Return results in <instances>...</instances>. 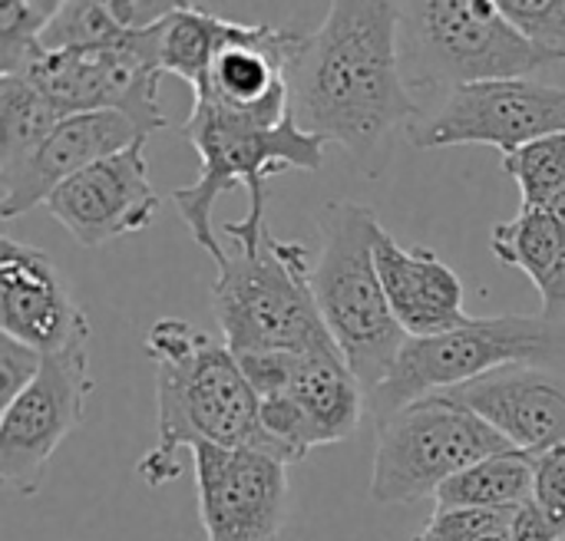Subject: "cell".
<instances>
[{"label": "cell", "instance_id": "1", "mask_svg": "<svg viewBox=\"0 0 565 541\" xmlns=\"http://www.w3.org/2000/svg\"><path fill=\"white\" fill-rule=\"evenodd\" d=\"M424 116L401 66V3L338 0L291 66V119L381 175L397 132Z\"/></svg>", "mask_w": 565, "mask_h": 541}, {"label": "cell", "instance_id": "2", "mask_svg": "<svg viewBox=\"0 0 565 541\" xmlns=\"http://www.w3.org/2000/svg\"><path fill=\"white\" fill-rule=\"evenodd\" d=\"M156 364V433L159 443L139 463L149 489L182 473V450H258L262 400L245 380L225 340L179 317H159L146 334Z\"/></svg>", "mask_w": 565, "mask_h": 541}, {"label": "cell", "instance_id": "3", "mask_svg": "<svg viewBox=\"0 0 565 541\" xmlns=\"http://www.w3.org/2000/svg\"><path fill=\"white\" fill-rule=\"evenodd\" d=\"M182 136L199 152V178L192 185L175 188L172 202L195 245L212 255L215 268L228 258V248L218 245L212 231V212L218 195L232 192L235 185H245L248 212L242 221H228L225 235L238 248H258L268 231L265 182L288 169L318 172L324 165V142L298 129L295 119L281 126H258L245 119H228L192 102V112L182 122Z\"/></svg>", "mask_w": 565, "mask_h": 541}, {"label": "cell", "instance_id": "4", "mask_svg": "<svg viewBox=\"0 0 565 541\" xmlns=\"http://www.w3.org/2000/svg\"><path fill=\"white\" fill-rule=\"evenodd\" d=\"M381 231L374 208L361 202H328L318 215L321 245L311 264V291L321 321L364 393H374L394 374L411 340L377 274L374 245Z\"/></svg>", "mask_w": 565, "mask_h": 541}, {"label": "cell", "instance_id": "5", "mask_svg": "<svg viewBox=\"0 0 565 541\" xmlns=\"http://www.w3.org/2000/svg\"><path fill=\"white\" fill-rule=\"evenodd\" d=\"M311 251L265 231L258 248H228L212 281V314L225 347L245 354H308L338 347L311 291Z\"/></svg>", "mask_w": 565, "mask_h": 541}, {"label": "cell", "instance_id": "6", "mask_svg": "<svg viewBox=\"0 0 565 541\" xmlns=\"http://www.w3.org/2000/svg\"><path fill=\"white\" fill-rule=\"evenodd\" d=\"M553 63L559 59L536 46L497 0L401 3V66L411 93L526 79Z\"/></svg>", "mask_w": 565, "mask_h": 541}, {"label": "cell", "instance_id": "7", "mask_svg": "<svg viewBox=\"0 0 565 541\" xmlns=\"http://www.w3.org/2000/svg\"><path fill=\"white\" fill-rule=\"evenodd\" d=\"M507 367H565V314L473 317L454 334L407 340L394 374L367 393L374 423L397 410Z\"/></svg>", "mask_w": 565, "mask_h": 541}, {"label": "cell", "instance_id": "8", "mask_svg": "<svg viewBox=\"0 0 565 541\" xmlns=\"http://www.w3.org/2000/svg\"><path fill=\"white\" fill-rule=\"evenodd\" d=\"M374 426L371 499L381 506L437 499L454 476L513 450L487 420L444 393L424 397Z\"/></svg>", "mask_w": 565, "mask_h": 541}, {"label": "cell", "instance_id": "9", "mask_svg": "<svg viewBox=\"0 0 565 541\" xmlns=\"http://www.w3.org/2000/svg\"><path fill=\"white\" fill-rule=\"evenodd\" d=\"M152 26L129 30L113 46L43 53L26 79L40 86L66 119L83 112H122L149 139L166 129Z\"/></svg>", "mask_w": 565, "mask_h": 541}, {"label": "cell", "instance_id": "10", "mask_svg": "<svg viewBox=\"0 0 565 541\" xmlns=\"http://www.w3.org/2000/svg\"><path fill=\"white\" fill-rule=\"evenodd\" d=\"M565 132V86L543 79H493L460 86L444 102L411 126L417 149L493 145L503 155Z\"/></svg>", "mask_w": 565, "mask_h": 541}, {"label": "cell", "instance_id": "11", "mask_svg": "<svg viewBox=\"0 0 565 541\" xmlns=\"http://www.w3.org/2000/svg\"><path fill=\"white\" fill-rule=\"evenodd\" d=\"M89 393L86 340L43 357L40 377L0 416V479L7 489L40 493L53 453L83 423Z\"/></svg>", "mask_w": 565, "mask_h": 541}, {"label": "cell", "instance_id": "12", "mask_svg": "<svg viewBox=\"0 0 565 541\" xmlns=\"http://www.w3.org/2000/svg\"><path fill=\"white\" fill-rule=\"evenodd\" d=\"M305 46V33L271 23L228 20L205 79L192 89V102L228 119L281 126L291 119V66Z\"/></svg>", "mask_w": 565, "mask_h": 541}, {"label": "cell", "instance_id": "13", "mask_svg": "<svg viewBox=\"0 0 565 541\" xmlns=\"http://www.w3.org/2000/svg\"><path fill=\"white\" fill-rule=\"evenodd\" d=\"M199 519L209 541H278L288 509V466L258 450L195 446Z\"/></svg>", "mask_w": 565, "mask_h": 541}, {"label": "cell", "instance_id": "14", "mask_svg": "<svg viewBox=\"0 0 565 541\" xmlns=\"http://www.w3.org/2000/svg\"><path fill=\"white\" fill-rule=\"evenodd\" d=\"M238 367L258 400H288L311 436V446L351 440L367 413V393L338 347L308 354H245Z\"/></svg>", "mask_w": 565, "mask_h": 541}, {"label": "cell", "instance_id": "15", "mask_svg": "<svg viewBox=\"0 0 565 541\" xmlns=\"http://www.w3.org/2000/svg\"><path fill=\"white\" fill-rule=\"evenodd\" d=\"M46 208L86 248H103L122 235L146 231L159 212V192L149 182L146 139L73 175L50 195Z\"/></svg>", "mask_w": 565, "mask_h": 541}, {"label": "cell", "instance_id": "16", "mask_svg": "<svg viewBox=\"0 0 565 541\" xmlns=\"http://www.w3.org/2000/svg\"><path fill=\"white\" fill-rule=\"evenodd\" d=\"M0 327L43 357L89 337L86 311L73 301L56 264L13 238H0Z\"/></svg>", "mask_w": 565, "mask_h": 541}, {"label": "cell", "instance_id": "17", "mask_svg": "<svg viewBox=\"0 0 565 541\" xmlns=\"http://www.w3.org/2000/svg\"><path fill=\"white\" fill-rule=\"evenodd\" d=\"M526 456L565 446V367H507L444 390Z\"/></svg>", "mask_w": 565, "mask_h": 541}, {"label": "cell", "instance_id": "18", "mask_svg": "<svg viewBox=\"0 0 565 541\" xmlns=\"http://www.w3.org/2000/svg\"><path fill=\"white\" fill-rule=\"evenodd\" d=\"M139 139L146 136L122 112H83L63 119L17 172L0 178V215L17 218L36 205H46L50 195L73 175Z\"/></svg>", "mask_w": 565, "mask_h": 541}, {"label": "cell", "instance_id": "19", "mask_svg": "<svg viewBox=\"0 0 565 541\" xmlns=\"http://www.w3.org/2000/svg\"><path fill=\"white\" fill-rule=\"evenodd\" d=\"M374 258L387 304L411 340L444 337L473 321L463 307V281L437 251L407 248L381 231Z\"/></svg>", "mask_w": 565, "mask_h": 541}, {"label": "cell", "instance_id": "20", "mask_svg": "<svg viewBox=\"0 0 565 541\" xmlns=\"http://www.w3.org/2000/svg\"><path fill=\"white\" fill-rule=\"evenodd\" d=\"M533 502V456L510 450L497 453L467 473L454 476L437 493L440 512L457 509H523Z\"/></svg>", "mask_w": 565, "mask_h": 541}, {"label": "cell", "instance_id": "21", "mask_svg": "<svg viewBox=\"0 0 565 541\" xmlns=\"http://www.w3.org/2000/svg\"><path fill=\"white\" fill-rule=\"evenodd\" d=\"M228 20L205 10L202 3H179L152 26L156 30V63L162 73L185 79L192 89L205 79L215 46Z\"/></svg>", "mask_w": 565, "mask_h": 541}, {"label": "cell", "instance_id": "22", "mask_svg": "<svg viewBox=\"0 0 565 541\" xmlns=\"http://www.w3.org/2000/svg\"><path fill=\"white\" fill-rule=\"evenodd\" d=\"M63 119L26 76H0V178L17 172Z\"/></svg>", "mask_w": 565, "mask_h": 541}, {"label": "cell", "instance_id": "23", "mask_svg": "<svg viewBox=\"0 0 565 541\" xmlns=\"http://www.w3.org/2000/svg\"><path fill=\"white\" fill-rule=\"evenodd\" d=\"M490 251L503 264L523 271L536 284V291H543L559 261L556 215L550 208H520L516 218L497 221L490 228Z\"/></svg>", "mask_w": 565, "mask_h": 541}, {"label": "cell", "instance_id": "24", "mask_svg": "<svg viewBox=\"0 0 565 541\" xmlns=\"http://www.w3.org/2000/svg\"><path fill=\"white\" fill-rule=\"evenodd\" d=\"M129 33L113 13L109 3L99 0H63L60 13L40 36L43 53H66V50H96L113 46Z\"/></svg>", "mask_w": 565, "mask_h": 541}, {"label": "cell", "instance_id": "25", "mask_svg": "<svg viewBox=\"0 0 565 541\" xmlns=\"http://www.w3.org/2000/svg\"><path fill=\"white\" fill-rule=\"evenodd\" d=\"M503 172L516 182L523 208H550L565 188V132L503 155Z\"/></svg>", "mask_w": 565, "mask_h": 541}, {"label": "cell", "instance_id": "26", "mask_svg": "<svg viewBox=\"0 0 565 541\" xmlns=\"http://www.w3.org/2000/svg\"><path fill=\"white\" fill-rule=\"evenodd\" d=\"M500 10L546 53L565 63V0H497Z\"/></svg>", "mask_w": 565, "mask_h": 541}, {"label": "cell", "instance_id": "27", "mask_svg": "<svg viewBox=\"0 0 565 541\" xmlns=\"http://www.w3.org/2000/svg\"><path fill=\"white\" fill-rule=\"evenodd\" d=\"M533 506L556 539H565V446L533 456Z\"/></svg>", "mask_w": 565, "mask_h": 541}, {"label": "cell", "instance_id": "28", "mask_svg": "<svg viewBox=\"0 0 565 541\" xmlns=\"http://www.w3.org/2000/svg\"><path fill=\"white\" fill-rule=\"evenodd\" d=\"M43 367V354L13 340V337H0V407L7 410L36 377Z\"/></svg>", "mask_w": 565, "mask_h": 541}, {"label": "cell", "instance_id": "29", "mask_svg": "<svg viewBox=\"0 0 565 541\" xmlns=\"http://www.w3.org/2000/svg\"><path fill=\"white\" fill-rule=\"evenodd\" d=\"M550 212L556 215V225H559V261H556V271L546 281V288L540 291V297H543V307L540 311H546V314H565V188L563 195L550 205Z\"/></svg>", "mask_w": 565, "mask_h": 541}, {"label": "cell", "instance_id": "30", "mask_svg": "<svg viewBox=\"0 0 565 541\" xmlns=\"http://www.w3.org/2000/svg\"><path fill=\"white\" fill-rule=\"evenodd\" d=\"M510 541H559L550 526L543 522V516L536 512V506H523L513 519V532H510Z\"/></svg>", "mask_w": 565, "mask_h": 541}]
</instances>
